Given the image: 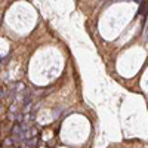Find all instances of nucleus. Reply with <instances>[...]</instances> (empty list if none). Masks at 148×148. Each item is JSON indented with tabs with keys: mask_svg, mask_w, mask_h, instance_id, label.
<instances>
[{
	"mask_svg": "<svg viewBox=\"0 0 148 148\" xmlns=\"http://www.w3.org/2000/svg\"><path fill=\"white\" fill-rule=\"evenodd\" d=\"M148 14V0H141L139 5V15H147Z\"/></svg>",
	"mask_w": 148,
	"mask_h": 148,
	"instance_id": "f257e3e1",
	"label": "nucleus"
},
{
	"mask_svg": "<svg viewBox=\"0 0 148 148\" xmlns=\"http://www.w3.org/2000/svg\"><path fill=\"white\" fill-rule=\"evenodd\" d=\"M145 39H148V24H147V28H145Z\"/></svg>",
	"mask_w": 148,
	"mask_h": 148,
	"instance_id": "f03ea898",
	"label": "nucleus"
},
{
	"mask_svg": "<svg viewBox=\"0 0 148 148\" xmlns=\"http://www.w3.org/2000/svg\"><path fill=\"white\" fill-rule=\"evenodd\" d=\"M2 111H3V108H2V105H0V113H2Z\"/></svg>",
	"mask_w": 148,
	"mask_h": 148,
	"instance_id": "7ed1b4c3",
	"label": "nucleus"
},
{
	"mask_svg": "<svg viewBox=\"0 0 148 148\" xmlns=\"http://www.w3.org/2000/svg\"><path fill=\"white\" fill-rule=\"evenodd\" d=\"M119 2H125V0H119Z\"/></svg>",
	"mask_w": 148,
	"mask_h": 148,
	"instance_id": "20e7f679",
	"label": "nucleus"
},
{
	"mask_svg": "<svg viewBox=\"0 0 148 148\" xmlns=\"http://www.w3.org/2000/svg\"><path fill=\"white\" fill-rule=\"evenodd\" d=\"M9 148H14V147H9Z\"/></svg>",
	"mask_w": 148,
	"mask_h": 148,
	"instance_id": "39448f33",
	"label": "nucleus"
},
{
	"mask_svg": "<svg viewBox=\"0 0 148 148\" xmlns=\"http://www.w3.org/2000/svg\"><path fill=\"white\" fill-rule=\"evenodd\" d=\"M0 65H2V62H0Z\"/></svg>",
	"mask_w": 148,
	"mask_h": 148,
	"instance_id": "423d86ee",
	"label": "nucleus"
}]
</instances>
